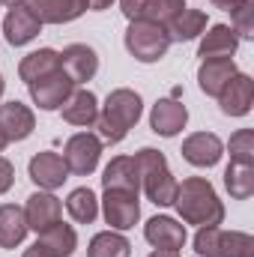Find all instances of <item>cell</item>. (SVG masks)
Returning a JSON list of instances; mask_svg holds the SVG:
<instances>
[{
	"mask_svg": "<svg viewBox=\"0 0 254 257\" xmlns=\"http://www.w3.org/2000/svg\"><path fill=\"white\" fill-rule=\"evenodd\" d=\"M227 150H230V162L254 165V132L251 128H236L227 141Z\"/></svg>",
	"mask_w": 254,
	"mask_h": 257,
	"instance_id": "f546056e",
	"label": "cell"
},
{
	"mask_svg": "<svg viewBox=\"0 0 254 257\" xmlns=\"http://www.w3.org/2000/svg\"><path fill=\"white\" fill-rule=\"evenodd\" d=\"M171 206L180 212L183 224L218 227L224 221V203L206 177H189V180L177 183V194H174Z\"/></svg>",
	"mask_w": 254,
	"mask_h": 257,
	"instance_id": "6da1fadb",
	"label": "cell"
},
{
	"mask_svg": "<svg viewBox=\"0 0 254 257\" xmlns=\"http://www.w3.org/2000/svg\"><path fill=\"white\" fill-rule=\"evenodd\" d=\"M66 212L72 215L75 224H93L99 218V197H96V192L87 189V186L69 192V197H66Z\"/></svg>",
	"mask_w": 254,
	"mask_h": 257,
	"instance_id": "484cf974",
	"label": "cell"
},
{
	"mask_svg": "<svg viewBox=\"0 0 254 257\" xmlns=\"http://www.w3.org/2000/svg\"><path fill=\"white\" fill-rule=\"evenodd\" d=\"M6 144H9V141H6V135H3V132H0V153H3V150H6Z\"/></svg>",
	"mask_w": 254,
	"mask_h": 257,
	"instance_id": "74e56055",
	"label": "cell"
},
{
	"mask_svg": "<svg viewBox=\"0 0 254 257\" xmlns=\"http://www.w3.org/2000/svg\"><path fill=\"white\" fill-rule=\"evenodd\" d=\"M60 69H63V75H69V81L75 87H81V84H87V81L96 78V72H99V54H96V48H90L84 42L66 45L63 51H60Z\"/></svg>",
	"mask_w": 254,
	"mask_h": 257,
	"instance_id": "52a82bcc",
	"label": "cell"
},
{
	"mask_svg": "<svg viewBox=\"0 0 254 257\" xmlns=\"http://www.w3.org/2000/svg\"><path fill=\"white\" fill-rule=\"evenodd\" d=\"M21 257H54V254H51V251H48L45 245H39V242H33V245H30V248H27V251H24Z\"/></svg>",
	"mask_w": 254,
	"mask_h": 257,
	"instance_id": "e575fe53",
	"label": "cell"
},
{
	"mask_svg": "<svg viewBox=\"0 0 254 257\" xmlns=\"http://www.w3.org/2000/svg\"><path fill=\"white\" fill-rule=\"evenodd\" d=\"M27 90H30V99H33V105L39 111H60L63 102L72 96L75 84L69 81V75H63V69H60V72H54V75H48L42 81L27 84Z\"/></svg>",
	"mask_w": 254,
	"mask_h": 257,
	"instance_id": "9c48e42d",
	"label": "cell"
},
{
	"mask_svg": "<svg viewBox=\"0 0 254 257\" xmlns=\"http://www.w3.org/2000/svg\"><path fill=\"white\" fill-rule=\"evenodd\" d=\"M36 236H39L36 242L45 245L54 257H72L75 248H78V233H75V227H72V224H63V221L45 227V230L36 233Z\"/></svg>",
	"mask_w": 254,
	"mask_h": 257,
	"instance_id": "d4e9b609",
	"label": "cell"
},
{
	"mask_svg": "<svg viewBox=\"0 0 254 257\" xmlns=\"http://www.w3.org/2000/svg\"><path fill=\"white\" fill-rule=\"evenodd\" d=\"M27 174L39 186V192H57L66 180H69V168H66L63 156L60 153H51V150L36 153L30 159V165H27Z\"/></svg>",
	"mask_w": 254,
	"mask_h": 257,
	"instance_id": "ba28073f",
	"label": "cell"
},
{
	"mask_svg": "<svg viewBox=\"0 0 254 257\" xmlns=\"http://www.w3.org/2000/svg\"><path fill=\"white\" fill-rule=\"evenodd\" d=\"M224 189L233 200H248L254 194V165H239L230 162L224 168Z\"/></svg>",
	"mask_w": 254,
	"mask_h": 257,
	"instance_id": "83f0119b",
	"label": "cell"
},
{
	"mask_svg": "<svg viewBox=\"0 0 254 257\" xmlns=\"http://www.w3.org/2000/svg\"><path fill=\"white\" fill-rule=\"evenodd\" d=\"M12 183H15V165H12L6 156H0V194L9 192Z\"/></svg>",
	"mask_w": 254,
	"mask_h": 257,
	"instance_id": "d6a6232c",
	"label": "cell"
},
{
	"mask_svg": "<svg viewBox=\"0 0 254 257\" xmlns=\"http://www.w3.org/2000/svg\"><path fill=\"white\" fill-rule=\"evenodd\" d=\"M42 33V21L27 9V6H12L3 18V36L12 48H24L30 45L36 36Z\"/></svg>",
	"mask_w": 254,
	"mask_h": 257,
	"instance_id": "9a60e30c",
	"label": "cell"
},
{
	"mask_svg": "<svg viewBox=\"0 0 254 257\" xmlns=\"http://www.w3.org/2000/svg\"><path fill=\"white\" fill-rule=\"evenodd\" d=\"M186 9V0H147V9H144V21H156V24H165L180 15Z\"/></svg>",
	"mask_w": 254,
	"mask_h": 257,
	"instance_id": "4dcf8cb0",
	"label": "cell"
},
{
	"mask_svg": "<svg viewBox=\"0 0 254 257\" xmlns=\"http://www.w3.org/2000/svg\"><path fill=\"white\" fill-rule=\"evenodd\" d=\"M99 159H102V141L93 132H78V135H72L66 141L63 162H66V168H69V174L90 177L99 168Z\"/></svg>",
	"mask_w": 254,
	"mask_h": 257,
	"instance_id": "5b68a950",
	"label": "cell"
},
{
	"mask_svg": "<svg viewBox=\"0 0 254 257\" xmlns=\"http://www.w3.org/2000/svg\"><path fill=\"white\" fill-rule=\"evenodd\" d=\"M33 128H36V114H33L30 105H24V102H18V99L0 105V132L6 135L9 144L27 141V138L33 135Z\"/></svg>",
	"mask_w": 254,
	"mask_h": 257,
	"instance_id": "7c38bea8",
	"label": "cell"
},
{
	"mask_svg": "<svg viewBox=\"0 0 254 257\" xmlns=\"http://www.w3.org/2000/svg\"><path fill=\"white\" fill-rule=\"evenodd\" d=\"M206 27H209L206 12H203V9H191V6H186L180 15H174V18L168 21L165 30H168V36H171V42H191V39H200Z\"/></svg>",
	"mask_w": 254,
	"mask_h": 257,
	"instance_id": "cb8c5ba5",
	"label": "cell"
},
{
	"mask_svg": "<svg viewBox=\"0 0 254 257\" xmlns=\"http://www.w3.org/2000/svg\"><path fill=\"white\" fill-rule=\"evenodd\" d=\"M99 209H102L105 221L111 224V230H120V233L132 230L141 221V200H138V194H132V192L105 189L102 200H99Z\"/></svg>",
	"mask_w": 254,
	"mask_h": 257,
	"instance_id": "8992f818",
	"label": "cell"
},
{
	"mask_svg": "<svg viewBox=\"0 0 254 257\" xmlns=\"http://www.w3.org/2000/svg\"><path fill=\"white\" fill-rule=\"evenodd\" d=\"M27 218H24V209L15 206V203H0V248L3 251H12L24 242L27 236Z\"/></svg>",
	"mask_w": 254,
	"mask_h": 257,
	"instance_id": "603a6c76",
	"label": "cell"
},
{
	"mask_svg": "<svg viewBox=\"0 0 254 257\" xmlns=\"http://www.w3.org/2000/svg\"><path fill=\"white\" fill-rule=\"evenodd\" d=\"M123 42L138 63H159L174 45L165 24H156V21H129Z\"/></svg>",
	"mask_w": 254,
	"mask_h": 257,
	"instance_id": "277c9868",
	"label": "cell"
},
{
	"mask_svg": "<svg viewBox=\"0 0 254 257\" xmlns=\"http://www.w3.org/2000/svg\"><path fill=\"white\" fill-rule=\"evenodd\" d=\"M111 3H114V0H90V9H93V12H102V9H108Z\"/></svg>",
	"mask_w": 254,
	"mask_h": 257,
	"instance_id": "d590c367",
	"label": "cell"
},
{
	"mask_svg": "<svg viewBox=\"0 0 254 257\" xmlns=\"http://www.w3.org/2000/svg\"><path fill=\"white\" fill-rule=\"evenodd\" d=\"M24 6L42 24H69L90 9V0H27Z\"/></svg>",
	"mask_w": 254,
	"mask_h": 257,
	"instance_id": "e0dca14e",
	"label": "cell"
},
{
	"mask_svg": "<svg viewBox=\"0 0 254 257\" xmlns=\"http://www.w3.org/2000/svg\"><path fill=\"white\" fill-rule=\"evenodd\" d=\"M230 30L239 39H251L254 36V0H245L242 6H236L230 12Z\"/></svg>",
	"mask_w": 254,
	"mask_h": 257,
	"instance_id": "1f68e13d",
	"label": "cell"
},
{
	"mask_svg": "<svg viewBox=\"0 0 254 257\" xmlns=\"http://www.w3.org/2000/svg\"><path fill=\"white\" fill-rule=\"evenodd\" d=\"M215 257H254V239L245 230H218Z\"/></svg>",
	"mask_w": 254,
	"mask_h": 257,
	"instance_id": "f1b7e54d",
	"label": "cell"
},
{
	"mask_svg": "<svg viewBox=\"0 0 254 257\" xmlns=\"http://www.w3.org/2000/svg\"><path fill=\"white\" fill-rule=\"evenodd\" d=\"M87 257H132V242L120 230H102L90 239Z\"/></svg>",
	"mask_w": 254,
	"mask_h": 257,
	"instance_id": "4316f807",
	"label": "cell"
},
{
	"mask_svg": "<svg viewBox=\"0 0 254 257\" xmlns=\"http://www.w3.org/2000/svg\"><path fill=\"white\" fill-rule=\"evenodd\" d=\"M144 239L153 245V248H165V251H183L189 233H186V224L171 218V215H153L147 224H144Z\"/></svg>",
	"mask_w": 254,
	"mask_h": 257,
	"instance_id": "8fae6325",
	"label": "cell"
},
{
	"mask_svg": "<svg viewBox=\"0 0 254 257\" xmlns=\"http://www.w3.org/2000/svg\"><path fill=\"white\" fill-rule=\"evenodd\" d=\"M180 153L191 168H215L224 156V141L215 132H194L183 141Z\"/></svg>",
	"mask_w": 254,
	"mask_h": 257,
	"instance_id": "30bf717a",
	"label": "cell"
},
{
	"mask_svg": "<svg viewBox=\"0 0 254 257\" xmlns=\"http://www.w3.org/2000/svg\"><path fill=\"white\" fill-rule=\"evenodd\" d=\"M60 114H63V120L69 126L90 128L96 123V117H99V99H96V93H90L87 87H75L72 96L63 102Z\"/></svg>",
	"mask_w": 254,
	"mask_h": 257,
	"instance_id": "ffe728a7",
	"label": "cell"
},
{
	"mask_svg": "<svg viewBox=\"0 0 254 257\" xmlns=\"http://www.w3.org/2000/svg\"><path fill=\"white\" fill-rule=\"evenodd\" d=\"M239 48V36L230 30V24H209L200 36L197 57L200 60H218V57H233Z\"/></svg>",
	"mask_w": 254,
	"mask_h": 257,
	"instance_id": "ac0fdd59",
	"label": "cell"
},
{
	"mask_svg": "<svg viewBox=\"0 0 254 257\" xmlns=\"http://www.w3.org/2000/svg\"><path fill=\"white\" fill-rule=\"evenodd\" d=\"M147 257H180V251H165V248H156V251H150Z\"/></svg>",
	"mask_w": 254,
	"mask_h": 257,
	"instance_id": "8d00e7d4",
	"label": "cell"
},
{
	"mask_svg": "<svg viewBox=\"0 0 254 257\" xmlns=\"http://www.w3.org/2000/svg\"><path fill=\"white\" fill-rule=\"evenodd\" d=\"M60 72V51L54 48H39V51H30L27 57H21L18 63V78L24 84H33V81H42L48 75Z\"/></svg>",
	"mask_w": 254,
	"mask_h": 257,
	"instance_id": "7402d4cb",
	"label": "cell"
},
{
	"mask_svg": "<svg viewBox=\"0 0 254 257\" xmlns=\"http://www.w3.org/2000/svg\"><path fill=\"white\" fill-rule=\"evenodd\" d=\"M189 123V108L177 99H159L150 111V128L159 138H177Z\"/></svg>",
	"mask_w": 254,
	"mask_h": 257,
	"instance_id": "2e32d148",
	"label": "cell"
},
{
	"mask_svg": "<svg viewBox=\"0 0 254 257\" xmlns=\"http://www.w3.org/2000/svg\"><path fill=\"white\" fill-rule=\"evenodd\" d=\"M3 90H6V81H3V75H0V99H3Z\"/></svg>",
	"mask_w": 254,
	"mask_h": 257,
	"instance_id": "f35d334b",
	"label": "cell"
},
{
	"mask_svg": "<svg viewBox=\"0 0 254 257\" xmlns=\"http://www.w3.org/2000/svg\"><path fill=\"white\" fill-rule=\"evenodd\" d=\"M144 117V99L141 93L117 87L108 93L105 105H99V117H96V138L102 144H120L129 135V128L138 126V120Z\"/></svg>",
	"mask_w": 254,
	"mask_h": 257,
	"instance_id": "7a4b0ae2",
	"label": "cell"
},
{
	"mask_svg": "<svg viewBox=\"0 0 254 257\" xmlns=\"http://www.w3.org/2000/svg\"><path fill=\"white\" fill-rule=\"evenodd\" d=\"M209 3H212L215 9H221V12H233V9H236V6H242L245 0H209Z\"/></svg>",
	"mask_w": 254,
	"mask_h": 257,
	"instance_id": "836d02e7",
	"label": "cell"
},
{
	"mask_svg": "<svg viewBox=\"0 0 254 257\" xmlns=\"http://www.w3.org/2000/svg\"><path fill=\"white\" fill-rule=\"evenodd\" d=\"M239 69L233 63V57H218V60H200V69H197V87L203 96H212L218 99L221 90L230 84V78L236 75Z\"/></svg>",
	"mask_w": 254,
	"mask_h": 257,
	"instance_id": "d6986e66",
	"label": "cell"
},
{
	"mask_svg": "<svg viewBox=\"0 0 254 257\" xmlns=\"http://www.w3.org/2000/svg\"><path fill=\"white\" fill-rule=\"evenodd\" d=\"M102 186L117 189V192L141 194V174L135 168V159L132 156H114L102 171Z\"/></svg>",
	"mask_w": 254,
	"mask_h": 257,
	"instance_id": "44dd1931",
	"label": "cell"
},
{
	"mask_svg": "<svg viewBox=\"0 0 254 257\" xmlns=\"http://www.w3.org/2000/svg\"><path fill=\"white\" fill-rule=\"evenodd\" d=\"M24 218L30 230L42 233L45 227L63 221V203L60 197H54V192H33L24 203Z\"/></svg>",
	"mask_w": 254,
	"mask_h": 257,
	"instance_id": "4fadbf2b",
	"label": "cell"
},
{
	"mask_svg": "<svg viewBox=\"0 0 254 257\" xmlns=\"http://www.w3.org/2000/svg\"><path fill=\"white\" fill-rule=\"evenodd\" d=\"M132 159L141 174V192L147 194V200L156 206H171L174 194H177V177L171 174L165 153H159L153 147H141Z\"/></svg>",
	"mask_w": 254,
	"mask_h": 257,
	"instance_id": "3957f363",
	"label": "cell"
},
{
	"mask_svg": "<svg viewBox=\"0 0 254 257\" xmlns=\"http://www.w3.org/2000/svg\"><path fill=\"white\" fill-rule=\"evenodd\" d=\"M254 105V78L245 72H236L230 84L218 96V108L224 117H245Z\"/></svg>",
	"mask_w": 254,
	"mask_h": 257,
	"instance_id": "5bb4252c",
	"label": "cell"
}]
</instances>
